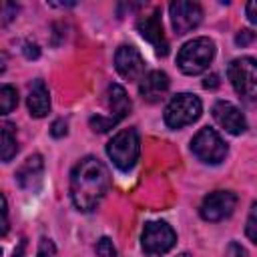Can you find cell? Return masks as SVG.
I'll use <instances>...</instances> for the list:
<instances>
[{
  "label": "cell",
  "mask_w": 257,
  "mask_h": 257,
  "mask_svg": "<svg viewBox=\"0 0 257 257\" xmlns=\"http://www.w3.org/2000/svg\"><path fill=\"white\" fill-rule=\"evenodd\" d=\"M110 187V175L96 157H84L70 173V199L82 213L98 207Z\"/></svg>",
  "instance_id": "cell-1"
},
{
  "label": "cell",
  "mask_w": 257,
  "mask_h": 257,
  "mask_svg": "<svg viewBox=\"0 0 257 257\" xmlns=\"http://www.w3.org/2000/svg\"><path fill=\"white\" fill-rule=\"evenodd\" d=\"M215 58V42L207 36L185 42L177 54V64L185 74H201Z\"/></svg>",
  "instance_id": "cell-2"
},
{
  "label": "cell",
  "mask_w": 257,
  "mask_h": 257,
  "mask_svg": "<svg viewBox=\"0 0 257 257\" xmlns=\"http://www.w3.org/2000/svg\"><path fill=\"white\" fill-rule=\"evenodd\" d=\"M106 155L110 157V161L114 163L116 169L120 171H131L141 155V141H139V133L137 128L128 126L122 128L120 133H116L108 145H106Z\"/></svg>",
  "instance_id": "cell-3"
},
{
  "label": "cell",
  "mask_w": 257,
  "mask_h": 257,
  "mask_svg": "<svg viewBox=\"0 0 257 257\" xmlns=\"http://www.w3.org/2000/svg\"><path fill=\"white\" fill-rule=\"evenodd\" d=\"M104 100H106V106H108V112H110V114H106V116L96 114V116L90 118V126H92V131H96V133H106V131H110V128L116 126V124L128 114V110H131V98L126 96V92H124V88H122L120 84H110V86L106 88V92H104Z\"/></svg>",
  "instance_id": "cell-4"
},
{
  "label": "cell",
  "mask_w": 257,
  "mask_h": 257,
  "mask_svg": "<svg viewBox=\"0 0 257 257\" xmlns=\"http://www.w3.org/2000/svg\"><path fill=\"white\" fill-rule=\"evenodd\" d=\"M203 112V104L199 96L191 92H181L171 98V102L165 108V122L171 128H183L187 124H193Z\"/></svg>",
  "instance_id": "cell-5"
},
{
  "label": "cell",
  "mask_w": 257,
  "mask_h": 257,
  "mask_svg": "<svg viewBox=\"0 0 257 257\" xmlns=\"http://www.w3.org/2000/svg\"><path fill=\"white\" fill-rule=\"evenodd\" d=\"M177 243V233L165 221H151L143 229L141 245L145 257H163Z\"/></svg>",
  "instance_id": "cell-6"
},
{
  "label": "cell",
  "mask_w": 257,
  "mask_h": 257,
  "mask_svg": "<svg viewBox=\"0 0 257 257\" xmlns=\"http://www.w3.org/2000/svg\"><path fill=\"white\" fill-rule=\"evenodd\" d=\"M227 76L235 88V92L239 96H243L245 100H253L255 92H257V66L255 60L251 56H243V58H235L229 68H227Z\"/></svg>",
  "instance_id": "cell-7"
},
{
  "label": "cell",
  "mask_w": 257,
  "mask_h": 257,
  "mask_svg": "<svg viewBox=\"0 0 257 257\" xmlns=\"http://www.w3.org/2000/svg\"><path fill=\"white\" fill-rule=\"evenodd\" d=\"M191 151L193 155L203 161V163H209V165H217L221 163L225 157H227V145L225 141L219 137V133L215 128H201L193 141H191Z\"/></svg>",
  "instance_id": "cell-8"
},
{
  "label": "cell",
  "mask_w": 257,
  "mask_h": 257,
  "mask_svg": "<svg viewBox=\"0 0 257 257\" xmlns=\"http://www.w3.org/2000/svg\"><path fill=\"white\" fill-rule=\"evenodd\" d=\"M235 207H237V195L235 193H231V191H213L203 199L199 213L205 221L215 223V221L227 219L235 211Z\"/></svg>",
  "instance_id": "cell-9"
},
{
  "label": "cell",
  "mask_w": 257,
  "mask_h": 257,
  "mask_svg": "<svg viewBox=\"0 0 257 257\" xmlns=\"http://www.w3.org/2000/svg\"><path fill=\"white\" fill-rule=\"evenodd\" d=\"M171 22L177 34H187L189 30L197 28L203 20V10L197 2H187V0H177L169 6Z\"/></svg>",
  "instance_id": "cell-10"
},
{
  "label": "cell",
  "mask_w": 257,
  "mask_h": 257,
  "mask_svg": "<svg viewBox=\"0 0 257 257\" xmlns=\"http://www.w3.org/2000/svg\"><path fill=\"white\" fill-rule=\"evenodd\" d=\"M137 30L141 32V36L153 44L155 52L161 54V56H167L169 54V40L165 36V30H163V20H161V10H153L149 16H143L139 22H137Z\"/></svg>",
  "instance_id": "cell-11"
},
{
  "label": "cell",
  "mask_w": 257,
  "mask_h": 257,
  "mask_svg": "<svg viewBox=\"0 0 257 257\" xmlns=\"http://www.w3.org/2000/svg\"><path fill=\"white\" fill-rule=\"evenodd\" d=\"M114 66H116V72L126 80H137L145 72V60L141 52L131 44L118 46L114 54Z\"/></svg>",
  "instance_id": "cell-12"
},
{
  "label": "cell",
  "mask_w": 257,
  "mask_h": 257,
  "mask_svg": "<svg viewBox=\"0 0 257 257\" xmlns=\"http://www.w3.org/2000/svg\"><path fill=\"white\" fill-rule=\"evenodd\" d=\"M213 118L219 126H223L231 135H241L247 131V118L245 114L229 100H217L213 104Z\"/></svg>",
  "instance_id": "cell-13"
},
{
  "label": "cell",
  "mask_w": 257,
  "mask_h": 257,
  "mask_svg": "<svg viewBox=\"0 0 257 257\" xmlns=\"http://www.w3.org/2000/svg\"><path fill=\"white\" fill-rule=\"evenodd\" d=\"M42 171H44V161L40 155H30L14 173L16 183L26 189V191H36L40 181H42Z\"/></svg>",
  "instance_id": "cell-14"
},
{
  "label": "cell",
  "mask_w": 257,
  "mask_h": 257,
  "mask_svg": "<svg viewBox=\"0 0 257 257\" xmlns=\"http://www.w3.org/2000/svg\"><path fill=\"white\" fill-rule=\"evenodd\" d=\"M167 90H169V76L163 70H151L141 80L139 86V92L147 102H159L167 94Z\"/></svg>",
  "instance_id": "cell-15"
},
{
  "label": "cell",
  "mask_w": 257,
  "mask_h": 257,
  "mask_svg": "<svg viewBox=\"0 0 257 257\" xmlns=\"http://www.w3.org/2000/svg\"><path fill=\"white\" fill-rule=\"evenodd\" d=\"M28 110L34 118H42L50 110V92L42 80H34L28 90Z\"/></svg>",
  "instance_id": "cell-16"
},
{
  "label": "cell",
  "mask_w": 257,
  "mask_h": 257,
  "mask_svg": "<svg viewBox=\"0 0 257 257\" xmlns=\"http://www.w3.org/2000/svg\"><path fill=\"white\" fill-rule=\"evenodd\" d=\"M16 153H18V141H16L14 124L10 122L0 124V161L8 163L16 157Z\"/></svg>",
  "instance_id": "cell-17"
},
{
  "label": "cell",
  "mask_w": 257,
  "mask_h": 257,
  "mask_svg": "<svg viewBox=\"0 0 257 257\" xmlns=\"http://www.w3.org/2000/svg\"><path fill=\"white\" fill-rule=\"evenodd\" d=\"M18 104V92L12 84H0V114H8Z\"/></svg>",
  "instance_id": "cell-18"
},
{
  "label": "cell",
  "mask_w": 257,
  "mask_h": 257,
  "mask_svg": "<svg viewBox=\"0 0 257 257\" xmlns=\"http://www.w3.org/2000/svg\"><path fill=\"white\" fill-rule=\"evenodd\" d=\"M247 237L251 243H257V203L251 205V211H249V219H247V229H245Z\"/></svg>",
  "instance_id": "cell-19"
},
{
  "label": "cell",
  "mask_w": 257,
  "mask_h": 257,
  "mask_svg": "<svg viewBox=\"0 0 257 257\" xmlns=\"http://www.w3.org/2000/svg\"><path fill=\"white\" fill-rule=\"evenodd\" d=\"M96 255L98 257H116V249L108 237H100L96 243Z\"/></svg>",
  "instance_id": "cell-20"
},
{
  "label": "cell",
  "mask_w": 257,
  "mask_h": 257,
  "mask_svg": "<svg viewBox=\"0 0 257 257\" xmlns=\"http://www.w3.org/2000/svg\"><path fill=\"white\" fill-rule=\"evenodd\" d=\"M18 12V6L16 4H10V2H0V28L6 26Z\"/></svg>",
  "instance_id": "cell-21"
},
{
  "label": "cell",
  "mask_w": 257,
  "mask_h": 257,
  "mask_svg": "<svg viewBox=\"0 0 257 257\" xmlns=\"http://www.w3.org/2000/svg\"><path fill=\"white\" fill-rule=\"evenodd\" d=\"M8 205H6V197L0 193V237H4L8 233Z\"/></svg>",
  "instance_id": "cell-22"
},
{
  "label": "cell",
  "mask_w": 257,
  "mask_h": 257,
  "mask_svg": "<svg viewBox=\"0 0 257 257\" xmlns=\"http://www.w3.org/2000/svg\"><path fill=\"white\" fill-rule=\"evenodd\" d=\"M54 253H56V249H54L52 241L46 239V237H42L40 239V245H38V257H54Z\"/></svg>",
  "instance_id": "cell-23"
},
{
  "label": "cell",
  "mask_w": 257,
  "mask_h": 257,
  "mask_svg": "<svg viewBox=\"0 0 257 257\" xmlns=\"http://www.w3.org/2000/svg\"><path fill=\"white\" fill-rule=\"evenodd\" d=\"M255 40V32H251V30H241L237 36H235V42L239 44V46H247V44H251Z\"/></svg>",
  "instance_id": "cell-24"
},
{
  "label": "cell",
  "mask_w": 257,
  "mask_h": 257,
  "mask_svg": "<svg viewBox=\"0 0 257 257\" xmlns=\"http://www.w3.org/2000/svg\"><path fill=\"white\" fill-rule=\"evenodd\" d=\"M245 255H247L245 249L239 243H235V241H231L229 247L225 249V257H245Z\"/></svg>",
  "instance_id": "cell-25"
},
{
  "label": "cell",
  "mask_w": 257,
  "mask_h": 257,
  "mask_svg": "<svg viewBox=\"0 0 257 257\" xmlns=\"http://www.w3.org/2000/svg\"><path fill=\"white\" fill-rule=\"evenodd\" d=\"M50 135L56 137V139L64 137V135H66V120H62V118L54 120V122H52V128H50Z\"/></svg>",
  "instance_id": "cell-26"
},
{
  "label": "cell",
  "mask_w": 257,
  "mask_h": 257,
  "mask_svg": "<svg viewBox=\"0 0 257 257\" xmlns=\"http://www.w3.org/2000/svg\"><path fill=\"white\" fill-rule=\"evenodd\" d=\"M255 8H257V4L255 2H249L247 4V18H249V22H257V14H255Z\"/></svg>",
  "instance_id": "cell-27"
},
{
  "label": "cell",
  "mask_w": 257,
  "mask_h": 257,
  "mask_svg": "<svg viewBox=\"0 0 257 257\" xmlns=\"http://www.w3.org/2000/svg\"><path fill=\"white\" fill-rule=\"evenodd\" d=\"M219 82H217V74H211V76H207L205 78V82H203V86L205 88H215Z\"/></svg>",
  "instance_id": "cell-28"
},
{
  "label": "cell",
  "mask_w": 257,
  "mask_h": 257,
  "mask_svg": "<svg viewBox=\"0 0 257 257\" xmlns=\"http://www.w3.org/2000/svg\"><path fill=\"white\" fill-rule=\"evenodd\" d=\"M24 247H26V241L22 239V241L18 243V247L14 249V257H24Z\"/></svg>",
  "instance_id": "cell-29"
},
{
  "label": "cell",
  "mask_w": 257,
  "mask_h": 257,
  "mask_svg": "<svg viewBox=\"0 0 257 257\" xmlns=\"http://www.w3.org/2000/svg\"><path fill=\"white\" fill-rule=\"evenodd\" d=\"M177 257H191L189 253H181V255H177Z\"/></svg>",
  "instance_id": "cell-30"
},
{
  "label": "cell",
  "mask_w": 257,
  "mask_h": 257,
  "mask_svg": "<svg viewBox=\"0 0 257 257\" xmlns=\"http://www.w3.org/2000/svg\"><path fill=\"white\" fill-rule=\"evenodd\" d=\"M0 257H2V249H0Z\"/></svg>",
  "instance_id": "cell-31"
}]
</instances>
